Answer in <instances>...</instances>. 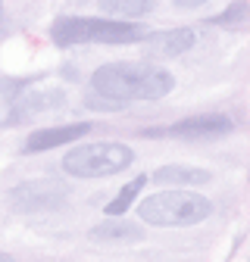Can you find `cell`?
<instances>
[{"label":"cell","mask_w":250,"mask_h":262,"mask_svg":"<svg viewBox=\"0 0 250 262\" xmlns=\"http://www.w3.org/2000/svg\"><path fill=\"white\" fill-rule=\"evenodd\" d=\"M94 131V122H75V125H59V128H41L35 135H28L25 141V153H44V150H53V147H62L69 141H81L85 135Z\"/></svg>","instance_id":"obj_7"},{"label":"cell","mask_w":250,"mask_h":262,"mask_svg":"<svg viewBox=\"0 0 250 262\" xmlns=\"http://www.w3.org/2000/svg\"><path fill=\"white\" fill-rule=\"evenodd\" d=\"M194 41H197V35L191 28H169V31H160V35H147L144 38V50L150 56L172 59V56H181L184 50H191Z\"/></svg>","instance_id":"obj_9"},{"label":"cell","mask_w":250,"mask_h":262,"mask_svg":"<svg viewBox=\"0 0 250 262\" xmlns=\"http://www.w3.org/2000/svg\"><path fill=\"white\" fill-rule=\"evenodd\" d=\"M10 206L19 215H41V212L62 209L66 206V187L56 181H44V178L16 184L10 190Z\"/></svg>","instance_id":"obj_5"},{"label":"cell","mask_w":250,"mask_h":262,"mask_svg":"<svg viewBox=\"0 0 250 262\" xmlns=\"http://www.w3.org/2000/svg\"><path fill=\"white\" fill-rule=\"evenodd\" d=\"M132 162H135L132 147L103 141V144H78L75 150H69L62 156V169L75 178H110L129 169Z\"/></svg>","instance_id":"obj_4"},{"label":"cell","mask_w":250,"mask_h":262,"mask_svg":"<svg viewBox=\"0 0 250 262\" xmlns=\"http://www.w3.org/2000/svg\"><path fill=\"white\" fill-rule=\"evenodd\" d=\"M91 88L119 100H163L175 88V81L166 69H156V66L110 62L91 75Z\"/></svg>","instance_id":"obj_1"},{"label":"cell","mask_w":250,"mask_h":262,"mask_svg":"<svg viewBox=\"0 0 250 262\" xmlns=\"http://www.w3.org/2000/svg\"><path fill=\"white\" fill-rule=\"evenodd\" d=\"M210 172L197 169V166H163L153 172V184H175V187H194V184H206Z\"/></svg>","instance_id":"obj_10"},{"label":"cell","mask_w":250,"mask_h":262,"mask_svg":"<svg viewBox=\"0 0 250 262\" xmlns=\"http://www.w3.org/2000/svg\"><path fill=\"white\" fill-rule=\"evenodd\" d=\"M0 16H4V10H0Z\"/></svg>","instance_id":"obj_17"},{"label":"cell","mask_w":250,"mask_h":262,"mask_svg":"<svg viewBox=\"0 0 250 262\" xmlns=\"http://www.w3.org/2000/svg\"><path fill=\"white\" fill-rule=\"evenodd\" d=\"M213 25H225V28H241L250 22V4L247 0H235L232 7H225V13H219L210 19Z\"/></svg>","instance_id":"obj_14"},{"label":"cell","mask_w":250,"mask_h":262,"mask_svg":"<svg viewBox=\"0 0 250 262\" xmlns=\"http://www.w3.org/2000/svg\"><path fill=\"white\" fill-rule=\"evenodd\" d=\"M175 7H181V10H194V7H200V4H206V0H172Z\"/></svg>","instance_id":"obj_16"},{"label":"cell","mask_w":250,"mask_h":262,"mask_svg":"<svg viewBox=\"0 0 250 262\" xmlns=\"http://www.w3.org/2000/svg\"><path fill=\"white\" fill-rule=\"evenodd\" d=\"M66 103V94L62 91H28L22 100L10 110V119H4V125H19V122H28L35 119L38 113H47V110H56Z\"/></svg>","instance_id":"obj_8"},{"label":"cell","mask_w":250,"mask_h":262,"mask_svg":"<svg viewBox=\"0 0 250 262\" xmlns=\"http://www.w3.org/2000/svg\"><path fill=\"white\" fill-rule=\"evenodd\" d=\"M235 128V122L222 113H206V116H187L181 122H175L172 128H166V135L181 138V141H213L222 138Z\"/></svg>","instance_id":"obj_6"},{"label":"cell","mask_w":250,"mask_h":262,"mask_svg":"<svg viewBox=\"0 0 250 262\" xmlns=\"http://www.w3.org/2000/svg\"><path fill=\"white\" fill-rule=\"evenodd\" d=\"M138 215L156 228H191L213 215V203L197 190H160L141 200Z\"/></svg>","instance_id":"obj_3"},{"label":"cell","mask_w":250,"mask_h":262,"mask_svg":"<svg viewBox=\"0 0 250 262\" xmlns=\"http://www.w3.org/2000/svg\"><path fill=\"white\" fill-rule=\"evenodd\" d=\"M94 241H107V244H116V241H141L144 237V228L135 225V222H125L119 215H110L103 225H97L91 231Z\"/></svg>","instance_id":"obj_11"},{"label":"cell","mask_w":250,"mask_h":262,"mask_svg":"<svg viewBox=\"0 0 250 262\" xmlns=\"http://www.w3.org/2000/svg\"><path fill=\"white\" fill-rule=\"evenodd\" d=\"M85 106L88 110H100V113H113V110H122L125 100H119V97H110V94H97L94 91L91 97H85Z\"/></svg>","instance_id":"obj_15"},{"label":"cell","mask_w":250,"mask_h":262,"mask_svg":"<svg viewBox=\"0 0 250 262\" xmlns=\"http://www.w3.org/2000/svg\"><path fill=\"white\" fill-rule=\"evenodd\" d=\"M100 10L107 16H122V19H138L144 13H150L153 0H97Z\"/></svg>","instance_id":"obj_13"},{"label":"cell","mask_w":250,"mask_h":262,"mask_svg":"<svg viewBox=\"0 0 250 262\" xmlns=\"http://www.w3.org/2000/svg\"><path fill=\"white\" fill-rule=\"evenodd\" d=\"M150 31L138 22L125 19H85V16H59L50 25V41L56 47L72 44H138Z\"/></svg>","instance_id":"obj_2"},{"label":"cell","mask_w":250,"mask_h":262,"mask_svg":"<svg viewBox=\"0 0 250 262\" xmlns=\"http://www.w3.org/2000/svg\"><path fill=\"white\" fill-rule=\"evenodd\" d=\"M144 184H147V175H138V178H132L129 184H125L116 196H113V200L107 203V215H125V212H129V206L138 200V193L144 190Z\"/></svg>","instance_id":"obj_12"}]
</instances>
